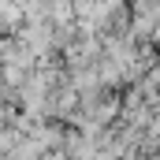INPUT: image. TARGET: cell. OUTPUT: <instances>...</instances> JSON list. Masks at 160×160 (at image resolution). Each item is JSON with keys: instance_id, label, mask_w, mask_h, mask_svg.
Listing matches in <instances>:
<instances>
[{"instance_id": "6da1fadb", "label": "cell", "mask_w": 160, "mask_h": 160, "mask_svg": "<svg viewBox=\"0 0 160 160\" xmlns=\"http://www.w3.org/2000/svg\"><path fill=\"white\" fill-rule=\"evenodd\" d=\"M0 71H4V63H0Z\"/></svg>"}]
</instances>
